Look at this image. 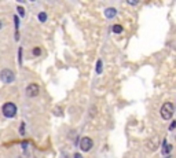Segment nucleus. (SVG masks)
Returning a JSON list of instances; mask_svg holds the SVG:
<instances>
[{"mask_svg":"<svg viewBox=\"0 0 176 158\" xmlns=\"http://www.w3.org/2000/svg\"><path fill=\"white\" fill-rule=\"evenodd\" d=\"M73 158H83V156H81L80 153H76V154H74V157H73Z\"/></svg>","mask_w":176,"mask_h":158,"instance_id":"nucleus-16","label":"nucleus"},{"mask_svg":"<svg viewBox=\"0 0 176 158\" xmlns=\"http://www.w3.org/2000/svg\"><path fill=\"white\" fill-rule=\"evenodd\" d=\"M2 113H3V116L7 117V118H14L15 114H17V106L13 103V102H7V103L3 105Z\"/></svg>","mask_w":176,"mask_h":158,"instance_id":"nucleus-2","label":"nucleus"},{"mask_svg":"<svg viewBox=\"0 0 176 158\" xmlns=\"http://www.w3.org/2000/svg\"><path fill=\"white\" fill-rule=\"evenodd\" d=\"M174 112H175V106L174 103H171V102H165V103L161 106V117H162L164 120H171L172 116H174Z\"/></svg>","mask_w":176,"mask_h":158,"instance_id":"nucleus-1","label":"nucleus"},{"mask_svg":"<svg viewBox=\"0 0 176 158\" xmlns=\"http://www.w3.org/2000/svg\"><path fill=\"white\" fill-rule=\"evenodd\" d=\"M171 151H172V146L169 144L166 140H164V142H162V154H164V156H169Z\"/></svg>","mask_w":176,"mask_h":158,"instance_id":"nucleus-7","label":"nucleus"},{"mask_svg":"<svg viewBox=\"0 0 176 158\" xmlns=\"http://www.w3.org/2000/svg\"><path fill=\"white\" fill-rule=\"evenodd\" d=\"M19 133L25 135V124H21V127H19Z\"/></svg>","mask_w":176,"mask_h":158,"instance_id":"nucleus-14","label":"nucleus"},{"mask_svg":"<svg viewBox=\"0 0 176 158\" xmlns=\"http://www.w3.org/2000/svg\"><path fill=\"white\" fill-rule=\"evenodd\" d=\"M3 28V23H2V21H0V29H2Z\"/></svg>","mask_w":176,"mask_h":158,"instance_id":"nucleus-18","label":"nucleus"},{"mask_svg":"<svg viewBox=\"0 0 176 158\" xmlns=\"http://www.w3.org/2000/svg\"><path fill=\"white\" fill-rule=\"evenodd\" d=\"M39 21L40 22H46L47 21V14L46 13H40L39 14Z\"/></svg>","mask_w":176,"mask_h":158,"instance_id":"nucleus-11","label":"nucleus"},{"mask_svg":"<svg viewBox=\"0 0 176 158\" xmlns=\"http://www.w3.org/2000/svg\"><path fill=\"white\" fill-rule=\"evenodd\" d=\"M62 158H69V157H67V156H66V157H65V156H63V157H62Z\"/></svg>","mask_w":176,"mask_h":158,"instance_id":"nucleus-19","label":"nucleus"},{"mask_svg":"<svg viewBox=\"0 0 176 158\" xmlns=\"http://www.w3.org/2000/svg\"><path fill=\"white\" fill-rule=\"evenodd\" d=\"M128 4H131V6L134 4V6H135V4H138V2H128Z\"/></svg>","mask_w":176,"mask_h":158,"instance_id":"nucleus-17","label":"nucleus"},{"mask_svg":"<svg viewBox=\"0 0 176 158\" xmlns=\"http://www.w3.org/2000/svg\"><path fill=\"white\" fill-rule=\"evenodd\" d=\"M96 73H98V74H101L102 73V61L101 59L96 62Z\"/></svg>","mask_w":176,"mask_h":158,"instance_id":"nucleus-10","label":"nucleus"},{"mask_svg":"<svg viewBox=\"0 0 176 158\" xmlns=\"http://www.w3.org/2000/svg\"><path fill=\"white\" fill-rule=\"evenodd\" d=\"M40 92V87L37 85V84L32 83L29 84L28 87H26V95L29 96V98H34V96H37Z\"/></svg>","mask_w":176,"mask_h":158,"instance_id":"nucleus-5","label":"nucleus"},{"mask_svg":"<svg viewBox=\"0 0 176 158\" xmlns=\"http://www.w3.org/2000/svg\"><path fill=\"white\" fill-rule=\"evenodd\" d=\"M105 15H106L107 18H114V17L117 15V10L116 8H113V7L106 8V10H105Z\"/></svg>","mask_w":176,"mask_h":158,"instance_id":"nucleus-8","label":"nucleus"},{"mask_svg":"<svg viewBox=\"0 0 176 158\" xmlns=\"http://www.w3.org/2000/svg\"><path fill=\"white\" fill-rule=\"evenodd\" d=\"M113 33H116V34L122 33V26H121V25H118V23H116V25L113 26Z\"/></svg>","mask_w":176,"mask_h":158,"instance_id":"nucleus-9","label":"nucleus"},{"mask_svg":"<svg viewBox=\"0 0 176 158\" xmlns=\"http://www.w3.org/2000/svg\"><path fill=\"white\" fill-rule=\"evenodd\" d=\"M0 80H2L3 83H6V84H10V83H13V81L15 80V74H14L13 70L4 69V70H2V73H0Z\"/></svg>","mask_w":176,"mask_h":158,"instance_id":"nucleus-3","label":"nucleus"},{"mask_svg":"<svg viewBox=\"0 0 176 158\" xmlns=\"http://www.w3.org/2000/svg\"><path fill=\"white\" fill-rule=\"evenodd\" d=\"M147 148L149 150H151V151H154V150H157L158 148V137L157 136H154L153 139H150L147 142Z\"/></svg>","mask_w":176,"mask_h":158,"instance_id":"nucleus-6","label":"nucleus"},{"mask_svg":"<svg viewBox=\"0 0 176 158\" xmlns=\"http://www.w3.org/2000/svg\"><path fill=\"white\" fill-rule=\"evenodd\" d=\"M175 125H176V121H172V124H171V127H169V129H174V128H175Z\"/></svg>","mask_w":176,"mask_h":158,"instance_id":"nucleus-15","label":"nucleus"},{"mask_svg":"<svg viewBox=\"0 0 176 158\" xmlns=\"http://www.w3.org/2000/svg\"><path fill=\"white\" fill-rule=\"evenodd\" d=\"M17 10H18V14H19V15H21L22 18H23V17H25V10H23L22 7H19V6H18V8H17Z\"/></svg>","mask_w":176,"mask_h":158,"instance_id":"nucleus-13","label":"nucleus"},{"mask_svg":"<svg viewBox=\"0 0 176 158\" xmlns=\"http://www.w3.org/2000/svg\"><path fill=\"white\" fill-rule=\"evenodd\" d=\"M78 144H80V148L84 151V153H88L94 146V140L91 139V137H88V136H84V137H81V140H80Z\"/></svg>","mask_w":176,"mask_h":158,"instance_id":"nucleus-4","label":"nucleus"},{"mask_svg":"<svg viewBox=\"0 0 176 158\" xmlns=\"http://www.w3.org/2000/svg\"><path fill=\"white\" fill-rule=\"evenodd\" d=\"M32 52H33V55H34V57H40V55H42V49H40L39 47H36V48H33V51H32Z\"/></svg>","mask_w":176,"mask_h":158,"instance_id":"nucleus-12","label":"nucleus"}]
</instances>
